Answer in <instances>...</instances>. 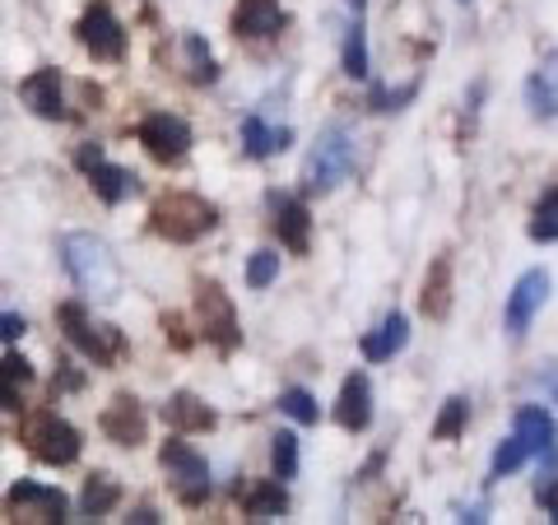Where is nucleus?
Listing matches in <instances>:
<instances>
[{
	"mask_svg": "<svg viewBox=\"0 0 558 525\" xmlns=\"http://www.w3.org/2000/svg\"><path fill=\"white\" fill-rule=\"evenodd\" d=\"M61 266L65 274L75 279V289L84 297H94V303H112L121 293V266L112 247L94 233H65L61 237Z\"/></svg>",
	"mask_w": 558,
	"mask_h": 525,
	"instance_id": "obj_1",
	"label": "nucleus"
},
{
	"mask_svg": "<svg viewBox=\"0 0 558 525\" xmlns=\"http://www.w3.org/2000/svg\"><path fill=\"white\" fill-rule=\"evenodd\" d=\"M349 172H354V135L340 121L317 131V145L307 149V163H303V191L307 196H330Z\"/></svg>",
	"mask_w": 558,
	"mask_h": 525,
	"instance_id": "obj_2",
	"label": "nucleus"
},
{
	"mask_svg": "<svg viewBox=\"0 0 558 525\" xmlns=\"http://www.w3.org/2000/svg\"><path fill=\"white\" fill-rule=\"evenodd\" d=\"M215 223H219L215 205L191 196V191H172V196H163L154 205V233L168 237V242H196L215 229Z\"/></svg>",
	"mask_w": 558,
	"mask_h": 525,
	"instance_id": "obj_3",
	"label": "nucleus"
},
{
	"mask_svg": "<svg viewBox=\"0 0 558 525\" xmlns=\"http://www.w3.org/2000/svg\"><path fill=\"white\" fill-rule=\"evenodd\" d=\"M20 437H24V447H28L43 465H70V461H80V432L70 428L57 410L28 414L24 428H20Z\"/></svg>",
	"mask_w": 558,
	"mask_h": 525,
	"instance_id": "obj_4",
	"label": "nucleus"
},
{
	"mask_svg": "<svg viewBox=\"0 0 558 525\" xmlns=\"http://www.w3.org/2000/svg\"><path fill=\"white\" fill-rule=\"evenodd\" d=\"M159 465H163V475H168L172 493H178L182 506H201L209 498V465H205V456L191 442H178V437L163 442Z\"/></svg>",
	"mask_w": 558,
	"mask_h": 525,
	"instance_id": "obj_5",
	"label": "nucleus"
},
{
	"mask_svg": "<svg viewBox=\"0 0 558 525\" xmlns=\"http://www.w3.org/2000/svg\"><path fill=\"white\" fill-rule=\"evenodd\" d=\"M57 326L65 330V340L98 367H112V358L121 354V330L117 326H94L89 312H84L80 303H61L57 307Z\"/></svg>",
	"mask_w": 558,
	"mask_h": 525,
	"instance_id": "obj_6",
	"label": "nucleus"
},
{
	"mask_svg": "<svg viewBox=\"0 0 558 525\" xmlns=\"http://www.w3.org/2000/svg\"><path fill=\"white\" fill-rule=\"evenodd\" d=\"M5 521L14 525H61L65 521V493L38 479H14L5 493Z\"/></svg>",
	"mask_w": 558,
	"mask_h": 525,
	"instance_id": "obj_7",
	"label": "nucleus"
},
{
	"mask_svg": "<svg viewBox=\"0 0 558 525\" xmlns=\"http://www.w3.org/2000/svg\"><path fill=\"white\" fill-rule=\"evenodd\" d=\"M196 317H201V335H205V344H215L219 354H233V349L242 344L238 307H233V297L215 284V279H205V284L196 289Z\"/></svg>",
	"mask_w": 558,
	"mask_h": 525,
	"instance_id": "obj_8",
	"label": "nucleus"
},
{
	"mask_svg": "<svg viewBox=\"0 0 558 525\" xmlns=\"http://www.w3.org/2000/svg\"><path fill=\"white\" fill-rule=\"evenodd\" d=\"M75 163H80L84 178H89V186L98 191V200H108V205L131 200L135 191H140V178H135V172H131V168H121V163H108L98 145H84V149L75 154Z\"/></svg>",
	"mask_w": 558,
	"mask_h": 525,
	"instance_id": "obj_9",
	"label": "nucleus"
},
{
	"mask_svg": "<svg viewBox=\"0 0 558 525\" xmlns=\"http://www.w3.org/2000/svg\"><path fill=\"white\" fill-rule=\"evenodd\" d=\"M135 139L149 149V159L182 163L186 149H191V126H186L182 117H172V112H154V117H145L135 126Z\"/></svg>",
	"mask_w": 558,
	"mask_h": 525,
	"instance_id": "obj_10",
	"label": "nucleus"
},
{
	"mask_svg": "<svg viewBox=\"0 0 558 525\" xmlns=\"http://www.w3.org/2000/svg\"><path fill=\"white\" fill-rule=\"evenodd\" d=\"M80 42L94 51V61H121L126 57V28L117 24V14L108 0H94L89 10H84V20H80Z\"/></svg>",
	"mask_w": 558,
	"mask_h": 525,
	"instance_id": "obj_11",
	"label": "nucleus"
},
{
	"mask_svg": "<svg viewBox=\"0 0 558 525\" xmlns=\"http://www.w3.org/2000/svg\"><path fill=\"white\" fill-rule=\"evenodd\" d=\"M545 297H549V270H526L512 284V293H508V335H526V326L535 321V312L545 307Z\"/></svg>",
	"mask_w": 558,
	"mask_h": 525,
	"instance_id": "obj_12",
	"label": "nucleus"
},
{
	"mask_svg": "<svg viewBox=\"0 0 558 525\" xmlns=\"http://www.w3.org/2000/svg\"><path fill=\"white\" fill-rule=\"evenodd\" d=\"M98 428H102V437H108V442H117V447H140V442H145V432H149V418H145V410H140L135 395H117L112 405L102 410Z\"/></svg>",
	"mask_w": 558,
	"mask_h": 525,
	"instance_id": "obj_13",
	"label": "nucleus"
},
{
	"mask_svg": "<svg viewBox=\"0 0 558 525\" xmlns=\"http://www.w3.org/2000/svg\"><path fill=\"white\" fill-rule=\"evenodd\" d=\"M512 432H517L531 451H539V456H545V469H558V428H554V414H549V410H539V405L517 410Z\"/></svg>",
	"mask_w": 558,
	"mask_h": 525,
	"instance_id": "obj_14",
	"label": "nucleus"
},
{
	"mask_svg": "<svg viewBox=\"0 0 558 525\" xmlns=\"http://www.w3.org/2000/svg\"><path fill=\"white\" fill-rule=\"evenodd\" d=\"M284 28V10H279V0H238L233 10V33L247 42H266L275 33Z\"/></svg>",
	"mask_w": 558,
	"mask_h": 525,
	"instance_id": "obj_15",
	"label": "nucleus"
},
{
	"mask_svg": "<svg viewBox=\"0 0 558 525\" xmlns=\"http://www.w3.org/2000/svg\"><path fill=\"white\" fill-rule=\"evenodd\" d=\"M20 94H24V102H28V108L38 112L43 121H65V117H70L65 98H61V75H57L51 65L33 70V75L20 84Z\"/></svg>",
	"mask_w": 558,
	"mask_h": 525,
	"instance_id": "obj_16",
	"label": "nucleus"
},
{
	"mask_svg": "<svg viewBox=\"0 0 558 525\" xmlns=\"http://www.w3.org/2000/svg\"><path fill=\"white\" fill-rule=\"evenodd\" d=\"M270 223H275V233L279 242L293 252V256H303L307 252V233H312V219H307V205L303 200H293V196H270Z\"/></svg>",
	"mask_w": 558,
	"mask_h": 525,
	"instance_id": "obj_17",
	"label": "nucleus"
},
{
	"mask_svg": "<svg viewBox=\"0 0 558 525\" xmlns=\"http://www.w3.org/2000/svg\"><path fill=\"white\" fill-rule=\"evenodd\" d=\"M336 424L344 432H363L373 424V387H368V377L354 373L340 387V400H336Z\"/></svg>",
	"mask_w": 558,
	"mask_h": 525,
	"instance_id": "obj_18",
	"label": "nucleus"
},
{
	"mask_svg": "<svg viewBox=\"0 0 558 525\" xmlns=\"http://www.w3.org/2000/svg\"><path fill=\"white\" fill-rule=\"evenodd\" d=\"M405 344H410V321H405V312H391V317L381 321L377 330H368V335L359 340V349H363V358H368V363H391Z\"/></svg>",
	"mask_w": 558,
	"mask_h": 525,
	"instance_id": "obj_19",
	"label": "nucleus"
},
{
	"mask_svg": "<svg viewBox=\"0 0 558 525\" xmlns=\"http://www.w3.org/2000/svg\"><path fill=\"white\" fill-rule=\"evenodd\" d=\"M289 145H293L289 126H266L256 112L242 121V154H247V159H275V154H284Z\"/></svg>",
	"mask_w": 558,
	"mask_h": 525,
	"instance_id": "obj_20",
	"label": "nucleus"
},
{
	"mask_svg": "<svg viewBox=\"0 0 558 525\" xmlns=\"http://www.w3.org/2000/svg\"><path fill=\"white\" fill-rule=\"evenodd\" d=\"M163 418H168V428H178V432H205V428H215V410H209L201 395H191V391L168 395Z\"/></svg>",
	"mask_w": 558,
	"mask_h": 525,
	"instance_id": "obj_21",
	"label": "nucleus"
},
{
	"mask_svg": "<svg viewBox=\"0 0 558 525\" xmlns=\"http://www.w3.org/2000/svg\"><path fill=\"white\" fill-rule=\"evenodd\" d=\"M418 303H424V317L442 321L451 312V256H438L433 260V270L424 279V293H418Z\"/></svg>",
	"mask_w": 558,
	"mask_h": 525,
	"instance_id": "obj_22",
	"label": "nucleus"
},
{
	"mask_svg": "<svg viewBox=\"0 0 558 525\" xmlns=\"http://www.w3.org/2000/svg\"><path fill=\"white\" fill-rule=\"evenodd\" d=\"M242 512L252 521H275L289 512V493H284V479H266V484H252L247 498H242Z\"/></svg>",
	"mask_w": 558,
	"mask_h": 525,
	"instance_id": "obj_23",
	"label": "nucleus"
},
{
	"mask_svg": "<svg viewBox=\"0 0 558 525\" xmlns=\"http://www.w3.org/2000/svg\"><path fill=\"white\" fill-rule=\"evenodd\" d=\"M28 387H33V363L20 354L0 358V410H20Z\"/></svg>",
	"mask_w": 558,
	"mask_h": 525,
	"instance_id": "obj_24",
	"label": "nucleus"
},
{
	"mask_svg": "<svg viewBox=\"0 0 558 525\" xmlns=\"http://www.w3.org/2000/svg\"><path fill=\"white\" fill-rule=\"evenodd\" d=\"M117 502H121V484L112 475H89V484H84V493H80L84 516H108Z\"/></svg>",
	"mask_w": 558,
	"mask_h": 525,
	"instance_id": "obj_25",
	"label": "nucleus"
},
{
	"mask_svg": "<svg viewBox=\"0 0 558 525\" xmlns=\"http://www.w3.org/2000/svg\"><path fill=\"white\" fill-rule=\"evenodd\" d=\"M368 70H373V61H368V28H363V20H354L349 33H344V75L349 80H368Z\"/></svg>",
	"mask_w": 558,
	"mask_h": 525,
	"instance_id": "obj_26",
	"label": "nucleus"
},
{
	"mask_svg": "<svg viewBox=\"0 0 558 525\" xmlns=\"http://www.w3.org/2000/svg\"><path fill=\"white\" fill-rule=\"evenodd\" d=\"M526 102H531L535 121H554L558 117V94H554V84H549L545 70H535V75L526 80Z\"/></svg>",
	"mask_w": 558,
	"mask_h": 525,
	"instance_id": "obj_27",
	"label": "nucleus"
},
{
	"mask_svg": "<svg viewBox=\"0 0 558 525\" xmlns=\"http://www.w3.org/2000/svg\"><path fill=\"white\" fill-rule=\"evenodd\" d=\"M526 456H531V447L521 442V437L512 432L508 442H498V451H494V465H488V475L494 479H502V475H517L521 465H526Z\"/></svg>",
	"mask_w": 558,
	"mask_h": 525,
	"instance_id": "obj_28",
	"label": "nucleus"
},
{
	"mask_svg": "<svg viewBox=\"0 0 558 525\" xmlns=\"http://www.w3.org/2000/svg\"><path fill=\"white\" fill-rule=\"evenodd\" d=\"M279 410H284L293 424H303V428H312L322 418V410H317V400H312V391H303V387H289L284 395H279Z\"/></svg>",
	"mask_w": 558,
	"mask_h": 525,
	"instance_id": "obj_29",
	"label": "nucleus"
},
{
	"mask_svg": "<svg viewBox=\"0 0 558 525\" xmlns=\"http://www.w3.org/2000/svg\"><path fill=\"white\" fill-rule=\"evenodd\" d=\"M465 418H470V405L461 395H451L447 405H442V414H438V424H433V437L438 442H451V437H461L465 432Z\"/></svg>",
	"mask_w": 558,
	"mask_h": 525,
	"instance_id": "obj_30",
	"label": "nucleus"
},
{
	"mask_svg": "<svg viewBox=\"0 0 558 525\" xmlns=\"http://www.w3.org/2000/svg\"><path fill=\"white\" fill-rule=\"evenodd\" d=\"M531 237H535V242H558V186L549 191L545 200L535 205V219H531Z\"/></svg>",
	"mask_w": 558,
	"mask_h": 525,
	"instance_id": "obj_31",
	"label": "nucleus"
},
{
	"mask_svg": "<svg viewBox=\"0 0 558 525\" xmlns=\"http://www.w3.org/2000/svg\"><path fill=\"white\" fill-rule=\"evenodd\" d=\"M270 461H275V479H293V475H299V437L279 432L275 447H270Z\"/></svg>",
	"mask_w": 558,
	"mask_h": 525,
	"instance_id": "obj_32",
	"label": "nucleus"
},
{
	"mask_svg": "<svg viewBox=\"0 0 558 525\" xmlns=\"http://www.w3.org/2000/svg\"><path fill=\"white\" fill-rule=\"evenodd\" d=\"M279 279V256L275 252H256L252 260H247V284L252 289H270Z\"/></svg>",
	"mask_w": 558,
	"mask_h": 525,
	"instance_id": "obj_33",
	"label": "nucleus"
},
{
	"mask_svg": "<svg viewBox=\"0 0 558 525\" xmlns=\"http://www.w3.org/2000/svg\"><path fill=\"white\" fill-rule=\"evenodd\" d=\"M186 57H191V65H196V80L201 84H215L219 80V65L209 61V47L196 38V33H186Z\"/></svg>",
	"mask_w": 558,
	"mask_h": 525,
	"instance_id": "obj_34",
	"label": "nucleus"
},
{
	"mask_svg": "<svg viewBox=\"0 0 558 525\" xmlns=\"http://www.w3.org/2000/svg\"><path fill=\"white\" fill-rule=\"evenodd\" d=\"M414 94H418V84H405V89H373V108L396 112V108H405V102H414Z\"/></svg>",
	"mask_w": 558,
	"mask_h": 525,
	"instance_id": "obj_35",
	"label": "nucleus"
},
{
	"mask_svg": "<svg viewBox=\"0 0 558 525\" xmlns=\"http://www.w3.org/2000/svg\"><path fill=\"white\" fill-rule=\"evenodd\" d=\"M28 330V321L20 317V312H0V340H20Z\"/></svg>",
	"mask_w": 558,
	"mask_h": 525,
	"instance_id": "obj_36",
	"label": "nucleus"
},
{
	"mask_svg": "<svg viewBox=\"0 0 558 525\" xmlns=\"http://www.w3.org/2000/svg\"><path fill=\"white\" fill-rule=\"evenodd\" d=\"M163 330L172 335V344H178V349H186V344H191V340H186V330H182V317H163Z\"/></svg>",
	"mask_w": 558,
	"mask_h": 525,
	"instance_id": "obj_37",
	"label": "nucleus"
},
{
	"mask_svg": "<svg viewBox=\"0 0 558 525\" xmlns=\"http://www.w3.org/2000/svg\"><path fill=\"white\" fill-rule=\"evenodd\" d=\"M131 521H140V525H154V521H159V516H154V512H149V506H140V512H135Z\"/></svg>",
	"mask_w": 558,
	"mask_h": 525,
	"instance_id": "obj_38",
	"label": "nucleus"
},
{
	"mask_svg": "<svg viewBox=\"0 0 558 525\" xmlns=\"http://www.w3.org/2000/svg\"><path fill=\"white\" fill-rule=\"evenodd\" d=\"M349 10H354V20H363V10H368V0H344Z\"/></svg>",
	"mask_w": 558,
	"mask_h": 525,
	"instance_id": "obj_39",
	"label": "nucleus"
},
{
	"mask_svg": "<svg viewBox=\"0 0 558 525\" xmlns=\"http://www.w3.org/2000/svg\"><path fill=\"white\" fill-rule=\"evenodd\" d=\"M549 512H554V521H558V502H554V506H549Z\"/></svg>",
	"mask_w": 558,
	"mask_h": 525,
	"instance_id": "obj_40",
	"label": "nucleus"
}]
</instances>
